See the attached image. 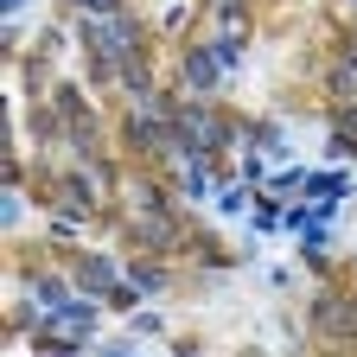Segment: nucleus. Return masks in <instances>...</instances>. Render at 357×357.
Instances as JSON below:
<instances>
[{
  "label": "nucleus",
  "mask_w": 357,
  "mask_h": 357,
  "mask_svg": "<svg viewBox=\"0 0 357 357\" xmlns=\"http://www.w3.org/2000/svg\"><path fill=\"white\" fill-rule=\"evenodd\" d=\"M185 83H192V89H211V83H217V58L192 52V58H185Z\"/></svg>",
  "instance_id": "f257e3e1"
},
{
  "label": "nucleus",
  "mask_w": 357,
  "mask_h": 357,
  "mask_svg": "<svg viewBox=\"0 0 357 357\" xmlns=\"http://www.w3.org/2000/svg\"><path fill=\"white\" fill-rule=\"evenodd\" d=\"M83 281H89V287H109V261L89 255V261H83Z\"/></svg>",
  "instance_id": "f03ea898"
},
{
  "label": "nucleus",
  "mask_w": 357,
  "mask_h": 357,
  "mask_svg": "<svg viewBox=\"0 0 357 357\" xmlns=\"http://www.w3.org/2000/svg\"><path fill=\"white\" fill-rule=\"evenodd\" d=\"M70 7H89V13H109L115 0H70Z\"/></svg>",
  "instance_id": "7ed1b4c3"
}]
</instances>
